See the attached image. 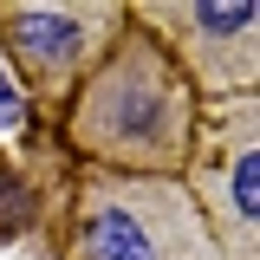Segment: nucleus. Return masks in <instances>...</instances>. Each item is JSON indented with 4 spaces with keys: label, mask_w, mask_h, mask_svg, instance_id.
Segmentation results:
<instances>
[{
    "label": "nucleus",
    "mask_w": 260,
    "mask_h": 260,
    "mask_svg": "<svg viewBox=\"0 0 260 260\" xmlns=\"http://www.w3.org/2000/svg\"><path fill=\"white\" fill-rule=\"evenodd\" d=\"M202 124V98L189 91L182 65L162 52L150 26L124 20L85 85L65 98L59 137L78 169L111 176H182Z\"/></svg>",
    "instance_id": "obj_1"
},
{
    "label": "nucleus",
    "mask_w": 260,
    "mask_h": 260,
    "mask_svg": "<svg viewBox=\"0 0 260 260\" xmlns=\"http://www.w3.org/2000/svg\"><path fill=\"white\" fill-rule=\"evenodd\" d=\"M59 260H228L182 176L78 169L59 221Z\"/></svg>",
    "instance_id": "obj_2"
},
{
    "label": "nucleus",
    "mask_w": 260,
    "mask_h": 260,
    "mask_svg": "<svg viewBox=\"0 0 260 260\" xmlns=\"http://www.w3.org/2000/svg\"><path fill=\"white\" fill-rule=\"evenodd\" d=\"M124 20H130L124 0H78V7L0 0V59L20 78V91L32 98V111L59 117L65 98L85 85V72L104 59V46L117 39Z\"/></svg>",
    "instance_id": "obj_3"
},
{
    "label": "nucleus",
    "mask_w": 260,
    "mask_h": 260,
    "mask_svg": "<svg viewBox=\"0 0 260 260\" xmlns=\"http://www.w3.org/2000/svg\"><path fill=\"white\" fill-rule=\"evenodd\" d=\"M182 189L228 260H260V98L202 104Z\"/></svg>",
    "instance_id": "obj_4"
},
{
    "label": "nucleus",
    "mask_w": 260,
    "mask_h": 260,
    "mask_svg": "<svg viewBox=\"0 0 260 260\" xmlns=\"http://www.w3.org/2000/svg\"><path fill=\"white\" fill-rule=\"evenodd\" d=\"M137 26L162 39L202 104L260 98V7L254 0H137Z\"/></svg>",
    "instance_id": "obj_5"
},
{
    "label": "nucleus",
    "mask_w": 260,
    "mask_h": 260,
    "mask_svg": "<svg viewBox=\"0 0 260 260\" xmlns=\"http://www.w3.org/2000/svg\"><path fill=\"white\" fill-rule=\"evenodd\" d=\"M32 130H39V111H32V98L20 91V78L7 72V59H0V137L20 143V137H32Z\"/></svg>",
    "instance_id": "obj_6"
},
{
    "label": "nucleus",
    "mask_w": 260,
    "mask_h": 260,
    "mask_svg": "<svg viewBox=\"0 0 260 260\" xmlns=\"http://www.w3.org/2000/svg\"><path fill=\"white\" fill-rule=\"evenodd\" d=\"M26 221H32V189H26V176H20V169H7V162H0V241H13Z\"/></svg>",
    "instance_id": "obj_7"
}]
</instances>
